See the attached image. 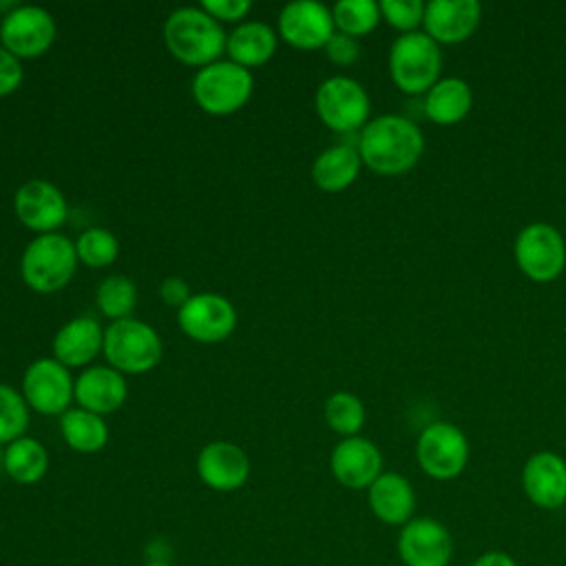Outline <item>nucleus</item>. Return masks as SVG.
Returning <instances> with one entry per match:
<instances>
[{
    "instance_id": "nucleus-1",
    "label": "nucleus",
    "mask_w": 566,
    "mask_h": 566,
    "mask_svg": "<svg viewBox=\"0 0 566 566\" xmlns=\"http://www.w3.org/2000/svg\"><path fill=\"white\" fill-rule=\"evenodd\" d=\"M422 153V130L402 115L374 117L358 133V155L378 175H402L420 161Z\"/></svg>"
},
{
    "instance_id": "nucleus-2",
    "label": "nucleus",
    "mask_w": 566,
    "mask_h": 566,
    "mask_svg": "<svg viewBox=\"0 0 566 566\" xmlns=\"http://www.w3.org/2000/svg\"><path fill=\"white\" fill-rule=\"evenodd\" d=\"M226 31L221 22L201 7H179L164 22V42L172 57L188 66H206L226 51Z\"/></svg>"
},
{
    "instance_id": "nucleus-3",
    "label": "nucleus",
    "mask_w": 566,
    "mask_h": 566,
    "mask_svg": "<svg viewBox=\"0 0 566 566\" xmlns=\"http://www.w3.org/2000/svg\"><path fill=\"white\" fill-rule=\"evenodd\" d=\"M77 261L75 243L69 237L60 232L38 234L22 252L20 274L33 292L51 294L73 279Z\"/></svg>"
},
{
    "instance_id": "nucleus-4",
    "label": "nucleus",
    "mask_w": 566,
    "mask_h": 566,
    "mask_svg": "<svg viewBox=\"0 0 566 566\" xmlns=\"http://www.w3.org/2000/svg\"><path fill=\"white\" fill-rule=\"evenodd\" d=\"M442 71L440 44L424 31L402 33L389 49V75L407 95H424Z\"/></svg>"
},
{
    "instance_id": "nucleus-5",
    "label": "nucleus",
    "mask_w": 566,
    "mask_h": 566,
    "mask_svg": "<svg viewBox=\"0 0 566 566\" xmlns=\"http://www.w3.org/2000/svg\"><path fill=\"white\" fill-rule=\"evenodd\" d=\"M252 88V73L232 60L206 64L192 77V97L210 115L237 113L250 99Z\"/></svg>"
},
{
    "instance_id": "nucleus-6",
    "label": "nucleus",
    "mask_w": 566,
    "mask_h": 566,
    "mask_svg": "<svg viewBox=\"0 0 566 566\" xmlns=\"http://www.w3.org/2000/svg\"><path fill=\"white\" fill-rule=\"evenodd\" d=\"M161 338L144 321L119 318L104 329V356L119 374L150 371L161 358Z\"/></svg>"
},
{
    "instance_id": "nucleus-7",
    "label": "nucleus",
    "mask_w": 566,
    "mask_h": 566,
    "mask_svg": "<svg viewBox=\"0 0 566 566\" xmlns=\"http://www.w3.org/2000/svg\"><path fill=\"white\" fill-rule=\"evenodd\" d=\"M314 104L321 122L340 135L363 130L371 108L363 84L345 75L323 80L316 88Z\"/></svg>"
},
{
    "instance_id": "nucleus-8",
    "label": "nucleus",
    "mask_w": 566,
    "mask_h": 566,
    "mask_svg": "<svg viewBox=\"0 0 566 566\" xmlns=\"http://www.w3.org/2000/svg\"><path fill=\"white\" fill-rule=\"evenodd\" d=\"M513 254L531 281L548 283L564 272L566 241L555 226L535 221L517 232Z\"/></svg>"
},
{
    "instance_id": "nucleus-9",
    "label": "nucleus",
    "mask_w": 566,
    "mask_h": 566,
    "mask_svg": "<svg viewBox=\"0 0 566 566\" xmlns=\"http://www.w3.org/2000/svg\"><path fill=\"white\" fill-rule=\"evenodd\" d=\"M416 458L429 478L453 480L469 462V440L451 422H431L418 436Z\"/></svg>"
},
{
    "instance_id": "nucleus-10",
    "label": "nucleus",
    "mask_w": 566,
    "mask_h": 566,
    "mask_svg": "<svg viewBox=\"0 0 566 566\" xmlns=\"http://www.w3.org/2000/svg\"><path fill=\"white\" fill-rule=\"evenodd\" d=\"M55 40L53 15L38 4H18L0 22V44L18 60H33Z\"/></svg>"
},
{
    "instance_id": "nucleus-11",
    "label": "nucleus",
    "mask_w": 566,
    "mask_h": 566,
    "mask_svg": "<svg viewBox=\"0 0 566 566\" xmlns=\"http://www.w3.org/2000/svg\"><path fill=\"white\" fill-rule=\"evenodd\" d=\"M179 329L197 343L226 340L237 327L234 305L214 292L192 294L177 312Z\"/></svg>"
},
{
    "instance_id": "nucleus-12",
    "label": "nucleus",
    "mask_w": 566,
    "mask_h": 566,
    "mask_svg": "<svg viewBox=\"0 0 566 566\" xmlns=\"http://www.w3.org/2000/svg\"><path fill=\"white\" fill-rule=\"evenodd\" d=\"M75 380L55 358L33 360L22 376V396L31 409L44 416H62L73 400Z\"/></svg>"
},
{
    "instance_id": "nucleus-13",
    "label": "nucleus",
    "mask_w": 566,
    "mask_h": 566,
    "mask_svg": "<svg viewBox=\"0 0 566 566\" xmlns=\"http://www.w3.org/2000/svg\"><path fill=\"white\" fill-rule=\"evenodd\" d=\"M398 555L405 566H447L453 555L451 533L433 517H411L400 528Z\"/></svg>"
},
{
    "instance_id": "nucleus-14",
    "label": "nucleus",
    "mask_w": 566,
    "mask_h": 566,
    "mask_svg": "<svg viewBox=\"0 0 566 566\" xmlns=\"http://www.w3.org/2000/svg\"><path fill=\"white\" fill-rule=\"evenodd\" d=\"M336 33L332 9L316 0H296L279 13V35L303 51L323 49Z\"/></svg>"
},
{
    "instance_id": "nucleus-15",
    "label": "nucleus",
    "mask_w": 566,
    "mask_h": 566,
    "mask_svg": "<svg viewBox=\"0 0 566 566\" xmlns=\"http://www.w3.org/2000/svg\"><path fill=\"white\" fill-rule=\"evenodd\" d=\"M13 208L18 219L38 234L55 232L69 214V206L60 188L44 179L24 181L15 190Z\"/></svg>"
},
{
    "instance_id": "nucleus-16",
    "label": "nucleus",
    "mask_w": 566,
    "mask_h": 566,
    "mask_svg": "<svg viewBox=\"0 0 566 566\" xmlns=\"http://www.w3.org/2000/svg\"><path fill=\"white\" fill-rule=\"evenodd\" d=\"M482 20L478 0H431L424 4V33L438 44H455L471 38Z\"/></svg>"
},
{
    "instance_id": "nucleus-17",
    "label": "nucleus",
    "mask_w": 566,
    "mask_h": 566,
    "mask_svg": "<svg viewBox=\"0 0 566 566\" xmlns=\"http://www.w3.org/2000/svg\"><path fill=\"white\" fill-rule=\"evenodd\" d=\"M332 475L347 489H369L382 473L378 447L360 436L343 438L329 455Z\"/></svg>"
},
{
    "instance_id": "nucleus-18",
    "label": "nucleus",
    "mask_w": 566,
    "mask_h": 566,
    "mask_svg": "<svg viewBox=\"0 0 566 566\" xmlns=\"http://www.w3.org/2000/svg\"><path fill=\"white\" fill-rule=\"evenodd\" d=\"M197 475L212 491H237L250 475V460L239 444L217 440L199 451Z\"/></svg>"
},
{
    "instance_id": "nucleus-19",
    "label": "nucleus",
    "mask_w": 566,
    "mask_h": 566,
    "mask_svg": "<svg viewBox=\"0 0 566 566\" xmlns=\"http://www.w3.org/2000/svg\"><path fill=\"white\" fill-rule=\"evenodd\" d=\"M526 497L539 509H559L566 502V460L553 451L533 453L522 469Z\"/></svg>"
},
{
    "instance_id": "nucleus-20",
    "label": "nucleus",
    "mask_w": 566,
    "mask_h": 566,
    "mask_svg": "<svg viewBox=\"0 0 566 566\" xmlns=\"http://www.w3.org/2000/svg\"><path fill=\"white\" fill-rule=\"evenodd\" d=\"M126 380L124 374L113 369L111 365H95L84 369L75 378L73 398L77 405L93 413H113L117 411L126 400Z\"/></svg>"
},
{
    "instance_id": "nucleus-21",
    "label": "nucleus",
    "mask_w": 566,
    "mask_h": 566,
    "mask_svg": "<svg viewBox=\"0 0 566 566\" xmlns=\"http://www.w3.org/2000/svg\"><path fill=\"white\" fill-rule=\"evenodd\" d=\"M367 502L371 513L382 524L405 526L413 515L416 493L405 475L396 471H385L367 489Z\"/></svg>"
},
{
    "instance_id": "nucleus-22",
    "label": "nucleus",
    "mask_w": 566,
    "mask_h": 566,
    "mask_svg": "<svg viewBox=\"0 0 566 566\" xmlns=\"http://www.w3.org/2000/svg\"><path fill=\"white\" fill-rule=\"evenodd\" d=\"M104 347V329L91 316H77L64 323L53 338V358L64 367L88 365Z\"/></svg>"
},
{
    "instance_id": "nucleus-23",
    "label": "nucleus",
    "mask_w": 566,
    "mask_h": 566,
    "mask_svg": "<svg viewBox=\"0 0 566 566\" xmlns=\"http://www.w3.org/2000/svg\"><path fill=\"white\" fill-rule=\"evenodd\" d=\"M473 106V91L460 77H442L424 93V115L440 124L451 126L462 122Z\"/></svg>"
},
{
    "instance_id": "nucleus-24",
    "label": "nucleus",
    "mask_w": 566,
    "mask_h": 566,
    "mask_svg": "<svg viewBox=\"0 0 566 566\" xmlns=\"http://www.w3.org/2000/svg\"><path fill=\"white\" fill-rule=\"evenodd\" d=\"M360 166L363 159L356 146L334 144L314 159L312 179L325 192H340L356 181Z\"/></svg>"
},
{
    "instance_id": "nucleus-25",
    "label": "nucleus",
    "mask_w": 566,
    "mask_h": 566,
    "mask_svg": "<svg viewBox=\"0 0 566 566\" xmlns=\"http://www.w3.org/2000/svg\"><path fill=\"white\" fill-rule=\"evenodd\" d=\"M226 51L232 62L250 69L265 64L276 51V33L261 20L241 22L226 40Z\"/></svg>"
},
{
    "instance_id": "nucleus-26",
    "label": "nucleus",
    "mask_w": 566,
    "mask_h": 566,
    "mask_svg": "<svg viewBox=\"0 0 566 566\" xmlns=\"http://www.w3.org/2000/svg\"><path fill=\"white\" fill-rule=\"evenodd\" d=\"M60 433L64 442L80 453H95L108 442V427L99 413L82 407L69 409L60 418Z\"/></svg>"
},
{
    "instance_id": "nucleus-27",
    "label": "nucleus",
    "mask_w": 566,
    "mask_h": 566,
    "mask_svg": "<svg viewBox=\"0 0 566 566\" xmlns=\"http://www.w3.org/2000/svg\"><path fill=\"white\" fill-rule=\"evenodd\" d=\"M49 469V453L35 438L22 436L4 447V473L18 484H35Z\"/></svg>"
},
{
    "instance_id": "nucleus-28",
    "label": "nucleus",
    "mask_w": 566,
    "mask_h": 566,
    "mask_svg": "<svg viewBox=\"0 0 566 566\" xmlns=\"http://www.w3.org/2000/svg\"><path fill=\"white\" fill-rule=\"evenodd\" d=\"M95 301L104 316H108L113 321L128 318V314L133 312V307L137 303V287L128 276L111 274L97 285Z\"/></svg>"
},
{
    "instance_id": "nucleus-29",
    "label": "nucleus",
    "mask_w": 566,
    "mask_h": 566,
    "mask_svg": "<svg viewBox=\"0 0 566 566\" xmlns=\"http://www.w3.org/2000/svg\"><path fill=\"white\" fill-rule=\"evenodd\" d=\"M334 24L340 33L358 38L376 29L380 22V4L374 0H338L332 9Z\"/></svg>"
},
{
    "instance_id": "nucleus-30",
    "label": "nucleus",
    "mask_w": 566,
    "mask_h": 566,
    "mask_svg": "<svg viewBox=\"0 0 566 566\" xmlns=\"http://www.w3.org/2000/svg\"><path fill=\"white\" fill-rule=\"evenodd\" d=\"M325 420L332 431L352 438L365 424V405L349 391H334L325 400Z\"/></svg>"
},
{
    "instance_id": "nucleus-31",
    "label": "nucleus",
    "mask_w": 566,
    "mask_h": 566,
    "mask_svg": "<svg viewBox=\"0 0 566 566\" xmlns=\"http://www.w3.org/2000/svg\"><path fill=\"white\" fill-rule=\"evenodd\" d=\"M77 259L88 268H106L119 254V241L106 228H88L75 241Z\"/></svg>"
},
{
    "instance_id": "nucleus-32",
    "label": "nucleus",
    "mask_w": 566,
    "mask_h": 566,
    "mask_svg": "<svg viewBox=\"0 0 566 566\" xmlns=\"http://www.w3.org/2000/svg\"><path fill=\"white\" fill-rule=\"evenodd\" d=\"M29 427V405L11 385L0 382V444H9L24 436Z\"/></svg>"
},
{
    "instance_id": "nucleus-33",
    "label": "nucleus",
    "mask_w": 566,
    "mask_h": 566,
    "mask_svg": "<svg viewBox=\"0 0 566 566\" xmlns=\"http://www.w3.org/2000/svg\"><path fill=\"white\" fill-rule=\"evenodd\" d=\"M378 4L382 20L402 33H411L418 24H422L424 2L420 0H382Z\"/></svg>"
},
{
    "instance_id": "nucleus-34",
    "label": "nucleus",
    "mask_w": 566,
    "mask_h": 566,
    "mask_svg": "<svg viewBox=\"0 0 566 566\" xmlns=\"http://www.w3.org/2000/svg\"><path fill=\"white\" fill-rule=\"evenodd\" d=\"M325 49V55L338 64V66H347V64H354L358 57H360V44L356 38L352 35H345L340 31H336L327 44L323 46Z\"/></svg>"
},
{
    "instance_id": "nucleus-35",
    "label": "nucleus",
    "mask_w": 566,
    "mask_h": 566,
    "mask_svg": "<svg viewBox=\"0 0 566 566\" xmlns=\"http://www.w3.org/2000/svg\"><path fill=\"white\" fill-rule=\"evenodd\" d=\"M217 22H237L252 9L250 0H201L199 4Z\"/></svg>"
},
{
    "instance_id": "nucleus-36",
    "label": "nucleus",
    "mask_w": 566,
    "mask_h": 566,
    "mask_svg": "<svg viewBox=\"0 0 566 566\" xmlns=\"http://www.w3.org/2000/svg\"><path fill=\"white\" fill-rule=\"evenodd\" d=\"M22 82V64L0 44V97L11 95Z\"/></svg>"
},
{
    "instance_id": "nucleus-37",
    "label": "nucleus",
    "mask_w": 566,
    "mask_h": 566,
    "mask_svg": "<svg viewBox=\"0 0 566 566\" xmlns=\"http://www.w3.org/2000/svg\"><path fill=\"white\" fill-rule=\"evenodd\" d=\"M159 296L170 307H181L192 294L188 290V283L181 276H166L159 285Z\"/></svg>"
},
{
    "instance_id": "nucleus-38",
    "label": "nucleus",
    "mask_w": 566,
    "mask_h": 566,
    "mask_svg": "<svg viewBox=\"0 0 566 566\" xmlns=\"http://www.w3.org/2000/svg\"><path fill=\"white\" fill-rule=\"evenodd\" d=\"M471 566H517L515 559L504 551H486Z\"/></svg>"
},
{
    "instance_id": "nucleus-39",
    "label": "nucleus",
    "mask_w": 566,
    "mask_h": 566,
    "mask_svg": "<svg viewBox=\"0 0 566 566\" xmlns=\"http://www.w3.org/2000/svg\"><path fill=\"white\" fill-rule=\"evenodd\" d=\"M144 566H170L168 562H159V559H155V562H148V564H144Z\"/></svg>"
},
{
    "instance_id": "nucleus-40",
    "label": "nucleus",
    "mask_w": 566,
    "mask_h": 566,
    "mask_svg": "<svg viewBox=\"0 0 566 566\" xmlns=\"http://www.w3.org/2000/svg\"><path fill=\"white\" fill-rule=\"evenodd\" d=\"M0 473H4V449H0Z\"/></svg>"
}]
</instances>
